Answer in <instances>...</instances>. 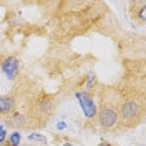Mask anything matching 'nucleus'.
Listing matches in <instances>:
<instances>
[{"mask_svg": "<svg viewBox=\"0 0 146 146\" xmlns=\"http://www.w3.org/2000/svg\"><path fill=\"white\" fill-rule=\"evenodd\" d=\"M143 116V105L136 100H126L123 101L121 108L118 113V121L121 126L125 128H133L136 126V123Z\"/></svg>", "mask_w": 146, "mask_h": 146, "instance_id": "1", "label": "nucleus"}, {"mask_svg": "<svg viewBox=\"0 0 146 146\" xmlns=\"http://www.w3.org/2000/svg\"><path fill=\"white\" fill-rule=\"evenodd\" d=\"M96 118H98V125L103 129H111L118 125V110L111 105H105L98 111Z\"/></svg>", "mask_w": 146, "mask_h": 146, "instance_id": "2", "label": "nucleus"}, {"mask_svg": "<svg viewBox=\"0 0 146 146\" xmlns=\"http://www.w3.org/2000/svg\"><path fill=\"white\" fill-rule=\"evenodd\" d=\"M75 96H76V100L80 103V108H82L85 118L86 119L96 118V115H98V105L95 103V100L91 98L90 95H88L86 91H76Z\"/></svg>", "mask_w": 146, "mask_h": 146, "instance_id": "3", "label": "nucleus"}, {"mask_svg": "<svg viewBox=\"0 0 146 146\" xmlns=\"http://www.w3.org/2000/svg\"><path fill=\"white\" fill-rule=\"evenodd\" d=\"M18 72H20V62L17 56H7L2 62V73L9 78V80H15Z\"/></svg>", "mask_w": 146, "mask_h": 146, "instance_id": "4", "label": "nucleus"}, {"mask_svg": "<svg viewBox=\"0 0 146 146\" xmlns=\"http://www.w3.org/2000/svg\"><path fill=\"white\" fill-rule=\"evenodd\" d=\"M13 110H15V98L0 96V115H9Z\"/></svg>", "mask_w": 146, "mask_h": 146, "instance_id": "5", "label": "nucleus"}, {"mask_svg": "<svg viewBox=\"0 0 146 146\" xmlns=\"http://www.w3.org/2000/svg\"><path fill=\"white\" fill-rule=\"evenodd\" d=\"M27 139L30 141V143H36V145H40V146L48 145L46 138L43 136V135H40V133H30V135L27 136Z\"/></svg>", "mask_w": 146, "mask_h": 146, "instance_id": "6", "label": "nucleus"}, {"mask_svg": "<svg viewBox=\"0 0 146 146\" xmlns=\"http://www.w3.org/2000/svg\"><path fill=\"white\" fill-rule=\"evenodd\" d=\"M20 141H22V135H20V131H13V133H10L9 141H7V146H20Z\"/></svg>", "mask_w": 146, "mask_h": 146, "instance_id": "7", "label": "nucleus"}, {"mask_svg": "<svg viewBox=\"0 0 146 146\" xmlns=\"http://www.w3.org/2000/svg\"><path fill=\"white\" fill-rule=\"evenodd\" d=\"M5 141H7V131H2L0 133V146L5 145Z\"/></svg>", "mask_w": 146, "mask_h": 146, "instance_id": "8", "label": "nucleus"}, {"mask_svg": "<svg viewBox=\"0 0 146 146\" xmlns=\"http://www.w3.org/2000/svg\"><path fill=\"white\" fill-rule=\"evenodd\" d=\"M93 82H96V80H95V76H93V75H90V78H88V85H86V86L91 88V86H93Z\"/></svg>", "mask_w": 146, "mask_h": 146, "instance_id": "9", "label": "nucleus"}, {"mask_svg": "<svg viewBox=\"0 0 146 146\" xmlns=\"http://www.w3.org/2000/svg\"><path fill=\"white\" fill-rule=\"evenodd\" d=\"M56 128H58V129H65V128H66V125L62 121V123H58V125H56Z\"/></svg>", "mask_w": 146, "mask_h": 146, "instance_id": "10", "label": "nucleus"}, {"mask_svg": "<svg viewBox=\"0 0 146 146\" xmlns=\"http://www.w3.org/2000/svg\"><path fill=\"white\" fill-rule=\"evenodd\" d=\"M62 146H78V145H75V143H63Z\"/></svg>", "mask_w": 146, "mask_h": 146, "instance_id": "11", "label": "nucleus"}, {"mask_svg": "<svg viewBox=\"0 0 146 146\" xmlns=\"http://www.w3.org/2000/svg\"><path fill=\"white\" fill-rule=\"evenodd\" d=\"M100 146H111V145H110V143H101Z\"/></svg>", "mask_w": 146, "mask_h": 146, "instance_id": "12", "label": "nucleus"}, {"mask_svg": "<svg viewBox=\"0 0 146 146\" xmlns=\"http://www.w3.org/2000/svg\"><path fill=\"white\" fill-rule=\"evenodd\" d=\"M2 131H5V129H3V126H2V125H0V133H2Z\"/></svg>", "mask_w": 146, "mask_h": 146, "instance_id": "13", "label": "nucleus"}]
</instances>
